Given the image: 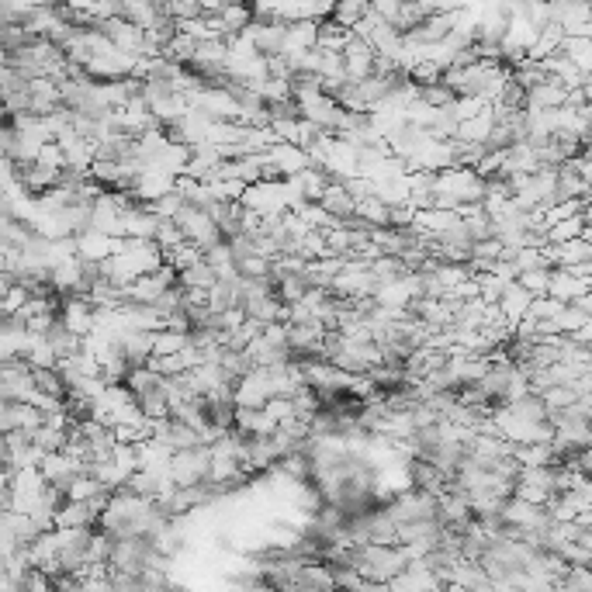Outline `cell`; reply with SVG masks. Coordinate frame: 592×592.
I'll list each match as a JSON object with an SVG mask.
<instances>
[{
    "instance_id": "cell-5",
    "label": "cell",
    "mask_w": 592,
    "mask_h": 592,
    "mask_svg": "<svg viewBox=\"0 0 592 592\" xmlns=\"http://www.w3.org/2000/svg\"><path fill=\"white\" fill-rule=\"evenodd\" d=\"M530 302L534 298L527 295V291L520 288V284H506V291L499 295V302H496V309H499V316H502V322H506L509 329L516 326L520 319H527V309H530Z\"/></svg>"
},
{
    "instance_id": "cell-7",
    "label": "cell",
    "mask_w": 592,
    "mask_h": 592,
    "mask_svg": "<svg viewBox=\"0 0 592 592\" xmlns=\"http://www.w3.org/2000/svg\"><path fill=\"white\" fill-rule=\"evenodd\" d=\"M589 295L586 284H579L568 271H551V281H547V298L558 305H572L575 298Z\"/></svg>"
},
{
    "instance_id": "cell-3",
    "label": "cell",
    "mask_w": 592,
    "mask_h": 592,
    "mask_svg": "<svg viewBox=\"0 0 592 592\" xmlns=\"http://www.w3.org/2000/svg\"><path fill=\"white\" fill-rule=\"evenodd\" d=\"M39 475L46 478L49 489H56L59 496H66V489H70V485L77 482L80 475H84V464H80L77 457H70L66 451H56V454H46V457H42Z\"/></svg>"
},
{
    "instance_id": "cell-6",
    "label": "cell",
    "mask_w": 592,
    "mask_h": 592,
    "mask_svg": "<svg viewBox=\"0 0 592 592\" xmlns=\"http://www.w3.org/2000/svg\"><path fill=\"white\" fill-rule=\"evenodd\" d=\"M316 205L329 215V219H336V222L347 219V215H354V198L347 194V187H343V184H333V181L322 187V194H319Z\"/></svg>"
},
{
    "instance_id": "cell-9",
    "label": "cell",
    "mask_w": 592,
    "mask_h": 592,
    "mask_svg": "<svg viewBox=\"0 0 592 592\" xmlns=\"http://www.w3.org/2000/svg\"><path fill=\"white\" fill-rule=\"evenodd\" d=\"M419 101H423L430 111H444V108H454L457 94L437 80V84H430V87H419Z\"/></svg>"
},
{
    "instance_id": "cell-10",
    "label": "cell",
    "mask_w": 592,
    "mask_h": 592,
    "mask_svg": "<svg viewBox=\"0 0 592 592\" xmlns=\"http://www.w3.org/2000/svg\"><path fill=\"white\" fill-rule=\"evenodd\" d=\"M187 347V333H174V329H160L153 333V357H174Z\"/></svg>"
},
{
    "instance_id": "cell-8",
    "label": "cell",
    "mask_w": 592,
    "mask_h": 592,
    "mask_svg": "<svg viewBox=\"0 0 592 592\" xmlns=\"http://www.w3.org/2000/svg\"><path fill=\"white\" fill-rule=\"evenodd\" d=\"M215 281H219V274H215L205 260H198V264H191L187 271L177 274V284L187 288V291H212Z\"/></svg>"
},
{
    "instance_id": "cell-12",
    "label": "cell",
    "mask_w": 592,
    "mask_h": 592,
    "mask_svg": "<svg viewBox=\"0 0 592 592\" xmlns=\"http://www.w3.org/2000/svg\"><path fill=\"white\" fill-rule=\"evenodd\" d=\"M32 298V291L21 288V284H11V291H7L4 298H0V316H18L21 309H25V302Z\"/></svg>"
},
{
    "instance_id": "cell-2",
    "label": "cell",
    "mask_w": 592,
    "mask_h": 592,
    "mask_svg": "<svg viewBox=\"0 0 592 592\" xmlns=\"http://www.w3.org/2000/svg\"><path fill=\"white\" fill-rule=\"evenodd\" d=\"M167 478L174 489H194V485L208 482V447H194V451L170 454Z\"/></svg>"
},
{
    "instance_id": "cell-4",
    "label": "cell",
    "mask_w": 592,
    "mask_h": 592,
    "mask_svg": "<svg viewBox=\"0 0 592 592\" xmlns=\"http://www.w3.org/2000/svg\"><path fill=\"white\" fill-rule=\"evenodd\" d=\"M243 305V277L232 274V277H219L208 291V309L212 312H232Z\"/></svg>"
},
{
    "instance_id": "cell-11",
    "label": "cell",
    "mask_w": 592,
    "mask_h": 592,
    "mask_svg": "<svg viewBox=\"0 0 592 592\" xmlns=\"http://www.w3.org/2000/svg\"><path fill=\"white\" fill-rule=\"evenodd\" d=\"M547 281H551V267H537V271H527L516 277V284H520L523 291H527L530 298H544L547 295Z\"/></svg>"
},
{
    "instance_id": "cell-1",
    "label": "cell",
    "mask_w": 592,
    "mask_h": 592,
    "mask_svg": "<svg viewBox=\"0 0 592 592\" xmlns=\"http://www.w3.org/2000/svg\"><path fill=\"white\" fill-rule=\"evenodd\" d=\"M39 534L42 530L35 527L28 516L14 513V509H4V513H0V558H18V554H25Z\"/></svg>"
},
{
    "instance_id": "cell-13",
    "label": "cell",
    "mask_w": 592,
    "mask_h": 592,
    "mask_svg": "<svg viewBox=\"0 0 592 592\" xmlns=\"http://www.w3.org/2000/svg\"><path fill=\"white\" fill-rule=\"evenodd\" d=\"M14 430H18V406L0 399V440H4L7 433H14Z\"/></svg>"
}]
</instances>
